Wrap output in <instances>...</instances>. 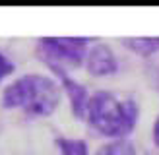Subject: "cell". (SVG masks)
I'll list each match as a JSON object with an SVG mask.
<instances>
[{
    "label": "cell",
    "mask_w": 159,
    "mask_h": 155,
    "mask_svg": "<svg viewBox=\"0 0 159 155\" xmlns=\"http://www.w3.org/2000/svg\"><path fill=\"white\" fill-rule=\"evenodd\" d=\"M84 66L87 70V74H91L95 78H105V76H113L118 72L116 54L105 43H93L89 46Z\"/></svg>",
    "instance_id": "obj_5"
},
{
    "label": "cell",
    "mask_w": 159,
    "mask_h": 155,
    "mask_svg": "<svg viewBox=\"0 0 159 155\" xmlns=\"http://www.w3.org/2000/svg\"><path fill=\"white\" fill-rule=\"evenodd\" d=\"M89 46V37H39L35 43V56L51 72H68L84 66Z\"/></svg>",
    "instance_id": "obj_3"
},
{
    "label": "cell",
    "mask_w": 159,
    "mask_h": 155,
    "mask_svg": "<svg viewBox=\"0 0 159 155\" xmlns=\"http://www.w3.org/2000/svg\"><path fill=\"white\" fill-rule=\"evenodd\" d=\"M122 45L140 58H149L159 52V37H124Z\"/></svg>",
    "instance_id": "obj_6"
},
{
    "label": "cell",
    "mask_w": 159,
    "mask_h": 155,
    "mask_svg": "<svg viewBox=\"0 0 159 155\" xmlns=\"http://www.w3.org/2000/svg\"><path fill=\"white\" fill-rule=\"evenodd\" d=\"M62 87L43 74H23L2 91V108L21 111L29 116H51L60 105Z\"/></svg>",
    "instance_id": "obj_1"
},
{
    "label": "cell",
    "mask_w": 159,
    "mask_h": 155,
    "mask_svg": "<svg viewBox=\"0 0 159 155\" xmlns=\"http://www.w3.org/2000/svg\"><path fill=\"white\" fill-rule=\"evenodd\" d=\"M16 70V64L6 56L4 52H0V83H2L8 76H12Z\"/></svg>",
    "instance_id": "obj_9"
},
{
    "label": "cell",
    "mask_w": 159,
    "mask_h": 155,
    "mask_svg": "<svg viewBox=\"0 0 159 155\" xmlns=\"http://www.w3.org/2000/svg\"><path fill=\"white\" fill-rule=\"evenodd\" d=\"M57 76V80L60 83L64 95L68 97V103H70V111L76 116L78 120H85L87 118V105H89V91L85 89L84 83H80L78 80H74L72 76L64 70H58V72H52Z\"/></svg>",
    "instance_id": "obj_4"
},
{
    "label": "cell",
    "mask_w": 159,
    "mask_h": 155,
    "mask_svg": "<svg viewBox=\"0 0 159 155\" xmlns=\"http://www.w3.org/2000/svg\"><path fill=\"white\" fill-rule=\"evenodd\" d=\"M95 155H140L136 145H134L128 138L124 140H109L107 144H103Z\"/></svg>",
    "instance_id": "obj_8"
},
{
    "label": "cell",
    "mask_w": 159,
    "mask_h": 155,
    "mask_svg": "<svg viewBox=\"0 0 159 155\" xmlns=\"http://www.w3.org/2000/svg\"><path fill=\"white\" fill-rule=\"evenodd\" d=\"M140 107L132 97H118L111 91H95L87 105V122L109 140H124L138 124Z\"/></svg>",
    "instance_id": "obj_2"
},
{
    "label": "cell",
    "mask_w": 159,
    "mask_h": 155,
    "mask_svg": "<svg viewBox=\"0 0 159 155\" xmlns=\"http://www.w3.org/2000/svg\"><path fill=\"white\" fill-rule=\"evenodd\" d=\"M152 138H153V144L159 147V114H157V118H155L153 126H152Z\"/></svg>",
    "instance_id": "obj_10"
},
{
    "label": "cell",
    "mask_w": 159,
    "mask_h": 155,
    "mask_svg": "<svg viewBox=\"0 0 159 155\" xmlns=\"http://www.w3.org/2000/svg\"><path fill=\"white\" fill-rule=\"evenodd\" d=\"M54 145L58 147L60 155H89V145L82 138H66V136H57Z\"/></svg>",
    "instance_id": "obj_7"
}]
</instances>
